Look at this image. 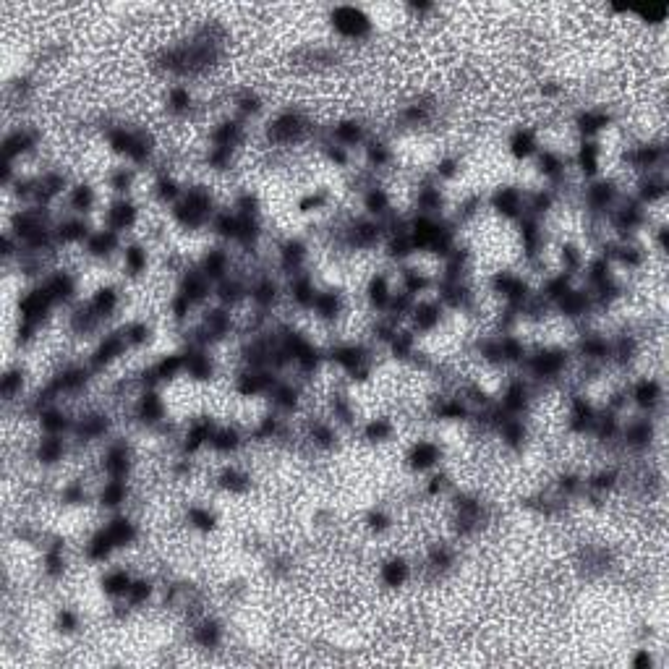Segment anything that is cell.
<instances>
[{
  "label": "cell",
  "mask_w": 669,
  "mask_h": 669,
  "mask_svg": "<svg viewBox=\"0 0 669 669\" xmlns=\"http://www.w3.org/2000/svg\"><path fill=\"white\" fill-rule=\"evenodd\" d=\"M322 21L340 48H364L377 40V19L364 6H330Z\"/></svg>",
  "instance_id": "cell-1"
},
{
  "label": "cell",
  "mask_w": 669,
  "mask_h": 669,
  "mask_svg": "<svg viewBox=\"0 0 669 669\" xmlns=\"http://www.w3.org/2000/svg\"><path fill=\"white\" fill-rule=\"evenodd\" d=\"M115 264L126 283H147L149 272H152V246L142 238H126Z\"/></svg>",
  "instance_id": "cell-2"
},
{
  "label": "cell",
  "mask_w": 669,
  "mask_h": 669,
  "mask_svg": "<svg viewBox=\"0 0 669 669\" xmlns=\"http://www.w3.org/2000/svg\"><path fill=\"white\" fill-rule=\"evenodd\" d=\"M541 149V134L534 123L521 121L510 126L505 134V152L515 165H528Z\"/></svg>",
  "instance_id": "cell-3"
},
{
  "label": "cell",
  "mask_w": 669,
  "mask_h": 669,
  "mask_svg": "<svg viewBox=\"0 0 669 669\" xmlns=\"http://www.w3.org/2000/svg\"><path fill=\"white\" fill-rule=\"evenodd\" d=\"M55 636L61 638H76L84 630V615L82 609L74 604H58L53 609V620H50Z\"/></svg>",
  "instance_id": "cell-4"
},
{
  "label": "cell",
  "mask_w": 669,
  "mask_h": 669,
  "mask_svg": "<svg viewBox=\"0 0 669 669\" xmlns=\"http://www.w3.org/2000/svg\"><path fill=\"white\" fill-rule=\"evenodd\" d=\"M656 649H651L649 643H643V646H638V649H633V654H630L628 664L630 667L636 669H654L656 667Z\"/></svg>",
  "instance_id": "cell-5"
}]
</instances>
